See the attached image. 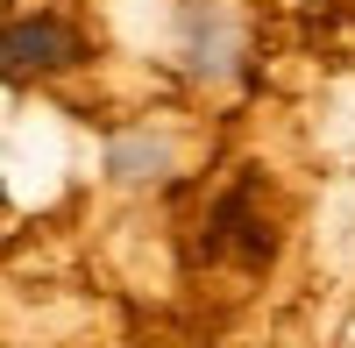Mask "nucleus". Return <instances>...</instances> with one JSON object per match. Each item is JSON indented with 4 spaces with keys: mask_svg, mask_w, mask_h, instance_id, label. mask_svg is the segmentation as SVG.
<instances>
[{
    "mask_svg": "<svg viewBox=\"0 0 355 348\" xmlns=\"http://www.w3.org/2000/svg\"><path fill=\"white\" fill-rule=\"evenodd\" d=\"M71 64H85V36L71 15L36 8V15L0 21V71L8 78H43V71H71Z\"/></svg>",
    "mask_w": 355,
    "mask_h": 348,
    "instance_id": "nucleus-1",
    "label": "nucleus"
},
{
    "mask_svg": "<svg viewBox=\"0 0 355 348\" xmlns=\"http://www.w3.org/2000/svg\"><path fill=\"white\" fill-rule=\"evenodd\" d=\"M107 171H114L121 185H150V178H164V171H171V142L150 135V128L114 135V142H107Z\"/></svg>",
    "mask_w": 355,
    "mask_h": 348,
    "instance_id": "nucleus-4",
    "label": "nucleus"
},
{
    "mask_svg": "<svg viewBox=\"0 0 355 348\" xmlns=\"http://www.w3.org/2000/svg\"><path fill=\"white\" fill-rule=\"evenodd\" d=\"M178 57L192 78H234L242 71V15L227 0H185L178 8Z\"/></svg>",
    "mask_w": 355,
    "mask_h": 348,
    "instance_id": "nucleus-2",
    "label": "nucleus"
},
{
    "mask_svg": "<svg viewBox=\"0 0 355 348\" xmlns=\"http://www.w3.org/2000/svg\"><path fill=\"white\" fill-rule=\"evenodd\" d=\"M206 256L242 263V270H263L277 256V220L256 207V185H234V192L214 199V214H206Z\"/></svg>",
    "mask_w": 355,
    "mask_h": 348,
    "instance_id": "nucleus-3",
    "label": "nucleus"
}]
</instances>
